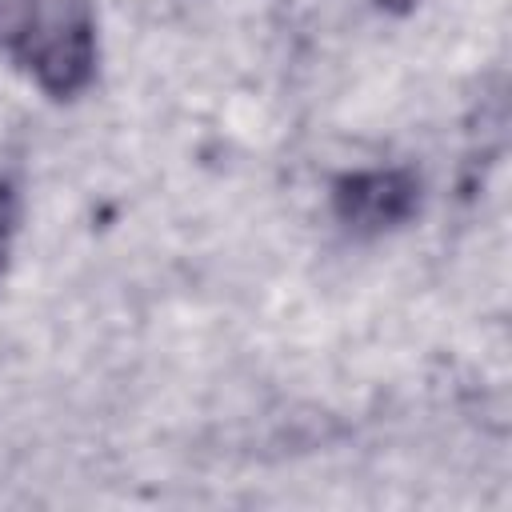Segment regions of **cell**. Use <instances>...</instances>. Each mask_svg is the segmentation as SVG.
<instances>
[{
  "label": "cell",
  "mask_w": 512,
  "mask_h": 512,
  "mask_svg": "<svg viewBox=\"0 0 512 512\" xmlns=\"http://www.w3.org/2000/svg\"><path fill=\"white\" fill-rule=\"evenodd\" d=\"M420 208V176L412 168H356L332 180V216L352 236H384Z\"/></svg>",
  "instance_id": "cell-2"
},
{
  "label": "cell",
  "mask_w": 512,
  "mask_h": 512,
  "mask_svg": "<svg viewBox=\"0 0 512 512\" xmlns=\"http://www.w3.org/2000/svg\"><path fill=\"white\" fill-rule=\"evenodd\" d=\"M16 232H20V192L12 180L0 176V280L12 264V248H16Z\"/></svg>",
  "instance_id": "cell-3"
},
{
  "label": "cell",
  "mask_w": 512,
  "mask_h": 512,
  "mask_svg": "<svg viewBox=\"0 0 512 512\" xmlns=\"http://www.w3.org/2000/svg\"><path fill=\"white\" fill-rule=\"evenodd\" d=\"M16 68L52 100H72L96 80L100 36L88 0H44L8 52Z\"/></svg>",
  "instance_id": "cell-1"
},
{
  "label": "cell",
  "mask_w": 512,
  "mask_h": 512,
  "mask_svg": "<svg viewBox=\"0 0 512 512\" xmlns=\"http://www.w3.org/2000/svg\"><path fill=\"white\" fill-rule=\"evenodd\" d=\"M40 4L44 0H0V52H12V44L24 36Z\"/></svg>",
  "instance_id": "cell-4"
}]
</instances>
